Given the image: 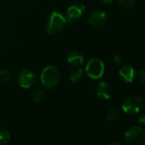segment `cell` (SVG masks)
I'll use <instances>...</instances> for the list:
<instances>
[{
    "instance_id": "obj_2",
    "label": "cell",
    "mask_w": 145,
    "mask_h": 145,
    "mask_svg": "<svg viewBox=\"0 0 145 145\" xmlns=\"http://www.w3.org/2000/svg\"><path fill=\"white\" fill-rule=\"evenodd\" d=\"M59 79H60L59 71L56 69V67H55L54 65L46 66L43 70L40 75L41 82L47 88H55L58 84Z\"/></svg>"
},
{
    "instance_id": "obj_3",
    "label": "cell",
    "mask_w": 145,
    "mask_h": 145,
    "mask_svg": "<svg viewBox=\"0 0 145 145\" xmlns=\"http://www.w3.org/2000/svg\"><path fill=\"white\" fill-rule=\"evenodd\" d=\"M104 63L102 59L97 58L91 59L85 66V71L87 75L93 80L101 78L104 74Z\"/></svg>"
},
{
    "instance_id": "obj_1",
    "label": "cell",
    "mask_w": 145,
    "mask_h": 145,
    "mask_svg": "<svg viewBox=\"0 0 145 145\" xmlns=\"http://www.w3.org/2000/svg\"><path fill=\"white\" fill-rule=\"evenodd\" d=\"M67 23L65 15L59 12H51L45 20V29L48 33H56L62 30Z\"/></svg>"
},
{
    "instance_id": "obj_17",
    "label": "cell",
    "mask_w": 145,
    "mask_h": 145,
    "mask_svg": "<svg viewBox=\"0 0 145 145\" xmlns=\"http://www.w3.org/2000/svg\"><path fill=\"white\" fill-rule=\"evenodd\" d=\"M118 3L122 8L126 9H129L133 6L134 0H118Z\"/></svg>"
},
{
    "instance_id": "obj_21",
    "label": "cell",
    "mask_w": 145,
    "mask_h": 145,
    "mask_svg": "<svg viewBox=\"0 0 145 145\" xmlns=\"http://www.w3.org/2000/svg\"><path fill=\"white\" fill-rule=\"evenodd\" d=\"M124 144L122 142H120V141H115V142H112L110 143L109 145H123Z\"/></svg>"
},
{
    "instance_id": "obj_10",
    "label": "cell",
    "mask_w": 145,
    "mask_h": 145,
    "mask_svg": "<svg viewBox=\"0 0 145 145\" xmlns=\"http://www.w3.org/2000/svg\"><path fill=\"white\" fill-rule=\"evenodd\" d=\"M96 92L98 97L103 99H109L113 95V89L110 85L106 82H100L97 86Z\"/></svg>"
},
{
    "instance_id": "obj_13",
    "label": "cell",
    "mask_w": 145,
    "mask_h": 145,
    "mask_svg": "<svg viewBox=\"0 0 145 145\" xmlns=\"http://www.w3.org/2000/svg\"><path fill=\"white\" fill-rule=\"evenodd\" d=\"M119 117H120V110L115 107L111 108L107 114V119L109 121H115L119 119Z\"/></svg>"
},
{
    "instance_id": "obj_15",
    "label": "cell",
    "mask_w": 145,
    "mask_h": 145,
    "mask_svg": "<svg viewBox=\"0 0 145 145\" xmlns=\"http://www.w3.org/2000/svg\"><path fill=\"white\" fill-rule=\"evenodd\" d=\"M10 134L5 129H0V145H5L9 143Z\"/></svg>"
},
{
    "instance_id": "obj_6",
    "label": "cell",
    "mask_w": 145,
    "mask_h": 145,
    "mask_svg": "<svg viewBox=\"0 0 145 145\" xmlns=\"http://www.w3.org/2000/svg\"><path fill=\"white\" fill-rule=\"evenodd\" d=\"M17 82L23 88H32L37 85V75L31 70H22L17 76Z\"/></svg>"
},
{
    "instance_id": "obj_7",
    "label": "cell",
    "mask_w": 145,
    "mask_h": 145,
    "mask_svg": "<svg viewBox=\"0 0 145 145\" xmlns=\"http://www.w3.org/2000/svg\"><path fill=\"white\" fill-rule=\"evenodd\" d=\"M85 5L83 3L80 2L73 3L67 9V13L65 15L67 22L71 23L74 20L79 19L85 13Z\"/></svg>"
},
{
    "instance_id": "obj_9",
    "label": "cell",
    "mask_w": 145,
    "mask_h": 145,
    "mask_svg": "<svg viewBox=\"0 0 145 145\" xmlns=\"http://www.w3.org/2000/svg\"><path fill=\"white\" fill-rule=\"evenodd\" d=\"M119 73L121 76L123 78V80L127 82H132L136 76L135 69L131 65H122L119 70Z\"/></svg>"
},
{
    "instance_id": "obj_16",
    "label": "cell",
    "mask_w": 145,
    "mask_h": 145,
    "mask_svg": "<svg viewBox=\"0 0 145 145\" xmlns=\"http://www.w3.org/2000/svg\"><path fill=\"white\" fill-rule=\"evenodd\" d=\"M0 79L5 82H9L12 81L13 76H12V74L10 73V71H9L7 70H1L0 71Z\"/></svg>"
},
{
    "instance_id": "obj_18",
    "label": "cell",
    "mask_w": 145,
    "mask_h": 145,
    "mask_svg": "<svg viewBox=\"0 0 145 145\" xmlns=\"http://www.w3.org/2000/svg\"><path fill=\"white\" fill-rule=\"evenodd\" d=\"M114 61L116 63V65H121L122 64V58H121V56L119 55V54H115L114 56Z\"/></svg>"
},
{
    "instance_id": "obj_19",
    "label": "cell",
    "mask_w": 145,
    "mask_h": 145,
    "mask_svg": "<svg viewBox=\"0 0 145 145\" xmlns=\"http://www.w3.org/2000/svg\"><path fill=\"white\" fill-rule=\"evenodd\" d=\"M138 78L139 80L143 82V83H145V71H141L139 73H138Z\"/></svg>"
},
{
    "instance_id": "obj_20",
    "label": "cell",
    "mask_w": 145,
    "mask_h": 145,
    "mask_svg": "<svg viewBox=\"0 0 145 145\" xmlns=\"http://www.w3.org/2000/svg\"><path fill=\"white\" fill-rule=\"evenodd\" d=\"M138 122H139L140 125L145 126V112L140 115V116L138 118Z\"/></svg>"
},
{
    "instance_id": "obj_11",
    "label": "cell",
    "mask_w": 145,
    "mask_h": 145,
    "mask_svg": "<svg viewBox=\"0 0 145 145\" xmlns=\"http://www.w3.org/2000/svg\"><path fill=\"white\" fill-rule=\"evenodd\" d=\"M67 61L68 64L73 66H79L84 62L83 56L78 52H71L67 56Z\"/></svg>"
},
{
    "instance_id": "obj_4",
    "label": "cell",
    "mask_w": 145,
    "mask_h": 145,
    "mask_svg": "<svg viewBox=\"0 0 145 145\" xmlns=\"http://www.w3.org/2000/svg\"><path fill=\"white\" fill-rule=\"evenodd\" d=\"M125 139L129 144L145 145V131L138 126L131 127L126 132Z\"/></svg>"
},
{
    "instance_id": "obj_14",
    "label": "cell",
    "mask_w": 145,
    "mask_h": 145,
    "mask_svg": "<svg viewBox=\"0 0 145 145\" xmlns=\"http://www.w3.org/2000/svg\"><path fill=\"white\" fill-rule=\"evenodd\" d=\"M44 97V92L42 89H37L32 93V100L34 103H40Z\"/></svg>"
},
{
    "instance_id": "obj_8",
    "label": "cell",
    "mask_w": 145,
    "mask_h": 145,
    "mask_svg": "<svg viewBox=\"0 0 145 145\" xmlns=\"http://www.w3.org/2000/svg\"><path fill=\"white\" fill-rule=\"evenodd\" d=\"M107 20H108L107 14L102 10L93 11L88 18L89 24L94 27H101L104 25Z\"/></svg>"
},
{
    "instance_id": "obj_12",
    "label": "cell",
    "mask_w": 145,
    "mask_h": 145,
    "mask_svg": "<svg viewBox=\"0 0 145 145\" xmlns=\"http://www.w3.org/2000/svg\"><path fill=\"white\" fill-rule=\"evenodd\" d=\"M82 76H83V70L81 68H78L73 70L70 73L69 78L72 82H77L82 78Z\"/></svg>"
},
{
    "instance_id": "obj_22",
    "label": "cell",
    "mask_w": 145,
    "mask_h": 145,
    "mask_svg": "<svg viewBox=\"0 0 145 145\" xmlns=\"http://www.w3.org/2000/svg\"><path fill=\"white\" fill-rule=\"evenodd\" d=\"M103 3H105V4H108V3H112V1L113 0H101Z\"/></svg>"
},
{
    "instance_id": "obj_5",
    "label": "cell",
    "mask_w": 145,
    "mask_h": 145,
    "mask_svg": "<svg viewBox=\"0 0 145 145\" xmlns=\"http://www.w3.org/2000/svg\"><path fill=\"white\" fill-rule=\"evenodd\" d=\"M143 108V99L137 95L127 97L122 103V110L128 115H135Z\"/></svg>"
}]
</instances>
